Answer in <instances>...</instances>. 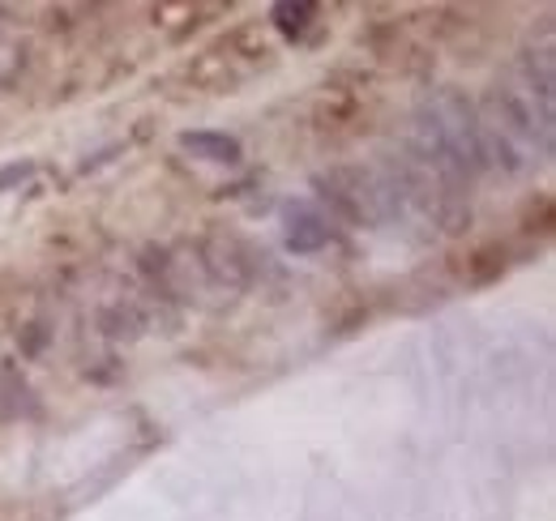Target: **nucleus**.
I'll return each mask as SVG.
<instances>
[{
	"label": "nucleus",
	"mask_w": 556,
	"mask_h": 521,
	"mask_svg": "<svg viewBox=\"0 0 556 521\" xmlns=\"http://www.w3.org/2000/svg\"><path fill=\"white\" fill-rule=\"evenodd\" d=\"M480 150H496L505 163H531L553 141V56L531 52L514 81L496 86L480 120Z\"/></svg>",
	"instance_id": "obj_1"
},
{
	"label": "nucleus",
	"mask_w": 556,
	"mask_h": 521,
	"mask_svg": "<svg viewBox=\"0 0 556 521\" xmlns=\"http://www.w3.org/2000/svg\"><path fill=\"white\" fill-rule=\"evenodd\" d=\"M185 145H189V150H202L206 158H236V154H240V145H236L231 137H214V132H189Z\"/></svg>",
	"instance_id": "obj_2"
},
{
	"label": "nucleus",
	"mask_w": 556,
	"mask_h": 521,
	"mask_svg": "<svg viewBox=\"0 0 556 521\" xmlns=\"http://www.w3.org/2000/svg\"><path fill=\"white\" fill-rule=\"evenodd\" d=\"M317 218H308V214H300V218H291V244L295 249H317L321 240H326V227H313Z\"/></svg>",
	"instance_id": "obj_3"
},
{
	"label": "nucleus",
	"mask_w": 556,
	"mask_h": 521,
	"mask_svg": "<svg viewBox=\"0 0 556 521\" xmlns=\"http://www.w3.org/2000/svg\"><path fill=\"white\" fill-rule=\"evenodd\" d=\"M278 26L291 35V30H304V22H308V13H313V4H278Z\"/></svg>",
	"instance_id": "obj_4"
}]
</instances>
